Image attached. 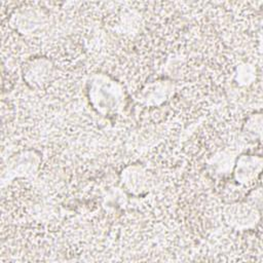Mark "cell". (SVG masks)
Listing matches in <instances>:
<instances>
[{"mask_svg":"<svg viewBox=\"0 0 263 263\" xmlns=\"http://www.w3.org/2000/svg\"><path fill=\"white\" fill-rule=\"evenodd\" d=\"M89 100L99 112L103 114L117 112L123 105L124 93L116 81L100 75L88 82Z\"/></svg>","mask_w":263,"mask_h":263,"instance_id":"obj_1","label":"cell"},{"mask_svg":"<svg viewBox=\"0 0 263 263\" xmlns=\"http://www.w3.org/2000/svg\"><path fill=\"white\" fill-rule=\"evenodd\" d=\"M227 223L237 229H248L254 227L259 221L260 214L255 203L247 201L229 204L225 210Z\"/></svg>","mask_w":263,"mask_h":263,"instance_id":"obj_2","label":"cell"},{"mask_svg":"<svg viewBox=\"0 0 263 263\" xmlns=\"http://www.w3.org/2000/svg\"><path fill=\"white\" fill-rule=\"evenodd\" d=\"M24 80L32 88H42L47 85L53 75V66L45 58H35L29 61L23 69Z\"/></svg>","mask_w":263,"mask_h":263,"instance_id":"obj_3","label":"cell"},{"mask_svg":"<svg viewBox=\"0 0 263 263\" xmlns=\"http://www.w3.org/2000/svg\"><path fill=\"white\" fill-rule=\"evenodd\" d=\"M262 167V158L257 155H240L235 163L234 179L237 183L249 184L253 182L260 174Z\"/></svg>","mask_w":263,"mask_h":263,"instance_id":"obj_4","label":"cell"},{"mask_svg":"<svg viewBox=\"0 0 263 263\" xmlns=\"http://www.w3.org/2000/svg\"><path fill=\"white\" fill-rule=\"evenodd\" d=\"M174 86L170 82L155 81L154 83L147 85L142 91L143 100L149 105H158L163 103L173 92Z\"/></svg>","mask_w":263,"mask_h":263,"instance_id":"obj_5","label":"cell"},{"mask_svg":"<svg viewBox=\"0 0 263 263\" xmlns=\"http://www.w3.org/2000/svg\"><path fill=\"white\" fill-rule=\"evenodd\" d=\"M122 183L133 193H141L147 185V175L143 167L132 165L122 172Z\"/></svg>","mask_w":263,"mask_h":263,"instance_id":"obj_6","label":"cell"},{"mask_svg":"<svg viewBox=\"0 0 263 263\" xmlns=\"http://www.w3.org/2000/svg\"><path fill=\"white\" fill-rule=\"evenodd\" d=\"M15 16H16L15 24L17 25L15 28L26 33L37 29L41 25L42 18H43L42 17L43 15L41 12L33 9H26V10L20 11L17 14L15 13Z\"/></svg>","mask_w":263,"mask_h":263,"instance_id":"obj_7","label":"cell"},{"mask_svg":"<svg viewBox=\"0 0 263 263\" xmlns=\"http://www.w3.org/2000/svg\"><path fill=\"white\" fill-rule=\"evenodd\" d=\"M261 122H262V117L261 114H253L247 121V132L249 135H252L253 137L258 136L260 138L261 135Z\"/></svg>","mask_w":263,"mask_h":263,"instance_id":"obj_8","label":"cell"}]
</instances>
